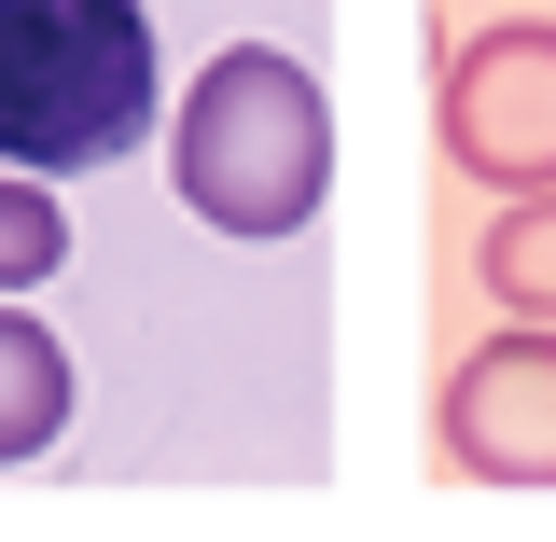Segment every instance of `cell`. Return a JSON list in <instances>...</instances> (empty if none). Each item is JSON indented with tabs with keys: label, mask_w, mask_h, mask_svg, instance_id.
Returning a JSON list of instances; mask_svg holds the SVG:
<instances>
[{
	"label": "cell",
	"mask_w": 556,
	"mask_h": 542,
	"mask_svg": "<svg viewBox=\"0 0 556 542\" xmlns=\"http://www.w3.org/2000/svg\"><path fill=\"white\" fill-rule=\"evenodd\" d=\"M167 126V56L139 0H0V167L84 181Z\"/></svg>",
	"instance_id": "cell-1"
},
{
	"label": "cell",
	"mask_w": 556,
	"mask_h": 542,
	"mask_svg": "<svg viewBox=\"0 0 556 542\" xmlns=\"http://www.w3.org/2000/svg\"><path fill=\"white\" fill-rule=\"evenodd\" d=\"M167 181L195 223L223 237H306L334 196V112H320V70L278 56V42H223L167 112Z\"/></svg>",
	"instance_id": "cell-2"
},
{
	"label": "cell",
	"mask_w": 556,
	"mask_h": 542,
	"mask_svg": "<svg viewBox=\"0 0 556 542\" xmlns=\"http://www.w3.org/2000/svg\"><path fill=\"white\" fill-rule=\"evenodd\" d=\"M445 167L486 181V196H543L556 181V28L543 14L473 28L445 56Z\"/></svg>",
	"instance_id": "cell-3"
},
{
	"label": "cell",
	"mask_w": 556,
	"mask_h": 542,
	"mask_svg": "<svg viewBox=\"0 0 556 542\" xmlns=\"http://www.w3.org/2000/svg\"><path fill=\"white\" fill-rule=\"evenodd\" d=\"M431 431H445V474H473V487H556V335L543 320L486 335L445 376Z\"/></svg>",
	"instance_id": "cell-4"
},
{
	"label": "cell",
	"mask_w": 556,
	"mask_h": 542,
	"mask_svg": "<svg viewBox=\"0 0 556 542\" xmlns=\"http://www.w3.org/2000/svg\"><path fill=\"white\" fill-rule=\"evenodd\" d=\"M70 404H84V376H70V348L28 320V306H0V474L14 459H42L70 431Z\"/></svg>",
	"instance_id": "cell-5"
},
{
	"label": "cell",
	"mask_w": 556,
	"mask_h": 542,
	"mask_svg": "<svg viewBox=\"0 0 556 542\" xmlns=\"http://www.w3.org/2000/svg\"><path fill=\"white\" fill-rule=\"evenodd\" d=\"M473 278L501 292V320H543V335H556V181H543V196H501Z\"/></svg>",
	"instance_id": "cell-6"
},
{
	"label": "cell",
	"mask_w": 556,
	"mask_h": 542,
	"mask_svg": "<svg viewBox=\"0 0 556 542\" xmlns=\"http://www.w3.org/2000/svg\"><path fill=\"white\" fill-rule=\"evenodd\" d=\"M70 265V223H56V181H14L0 167V292H28V278Z\"/></svg>",
	"instance_id": "cell-7"
}]
</instances>
